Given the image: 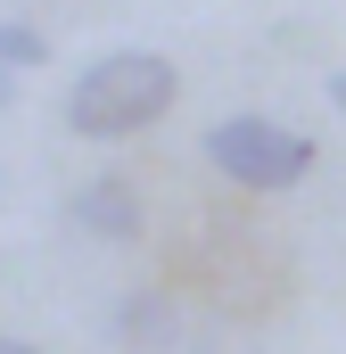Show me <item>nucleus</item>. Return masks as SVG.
Masks as SVG:
<instances>
[{
    "label": "nucleus",
    "instance_id": "nucleus-1",
    "mask_svg": "<svg viewBox=\"0 0 346 354\" xmlns=\"http://www.w3.org/2000/svg\"><path fill=\"white\" fill-rule=\"evenodd\" d=\"M173 99H181L173 58H157V50H107L66 91V132H83V140H132V132H149L165 115Z\"/></svg>",
    "mask_w": 346,
    "mask_h": 354
},
{
    "label": "nucleus",
    "instance_id": "nucleus-7",
    "mask_svg": "<svg viewBox=\"0 0 346 354\" xmlns=\"http://www.w3.org/2000/svg\"><path fill=\"white\" fill-rule=\"evenodd\" d=\"M0 354H33V346H25V338H8V330H0Z\"/></svg>",
    "mask_w": 346,
    "mask_h": 354
},
{
    "label": "nucleus",
    "instance_id": "nucleus-2",
    "mask_svg": "<svg viewBox=\"0 0 346 354\" xmlns=\"http://www.w3.org/2000/svg\"><path fill=\"white\" fill-rule=\"evenodd\" d=\"M206 165L239 189H297L313 174V140L272 115H223V124H206Z\"/></svg>",
    "mask_w": 346,
    "mask_h": 354
},
{
    "label": "nucleus",
    "instance_id": "nucleus-5",
    "mask_svg": "<svg viewBox=\"0 0 346 354\" xmlns=\"http://www.w3.org/2000/svg\"><path fill=\"white\" fill-rule=\"evenodd\" d=\"M330 99H338V115H346V66H338V75H330Z\"/></svg>",
    "mask_w": 346,
    "mask_h": 354
},
{
    "label": "nucleus",
    "instance_id": "nucleus-4",
    "mask_svg": "<svg viewBox=\"0 0 346 354\" xmlns=\"http://www.w3.org/2000/svg\"><path fill=\"white\" fill-rule=\"evenodd\" d=\"M42 58H50V41H42L33 25H0V66H8V75H25V66H42Z\"/></svg>",
    "mask_w": 346,
    "mask_h": 354
},
{
    "label": "nucleus",
    "instance_id": "nucleus-6",
    "mask_svg": "<svg viewBox=\"0 0 346 354\" xmlns=\"http://www.w3.org/2000/svg\"><path fill=\"white\" fill-rule=\"evenodd\" d=\"M8 99H17V75H8V66H0V107H8Z\"/></svg>",
    "mask_w": 346,
    "mask_h": 354
},
{
    "label": "nucleus",
    "instance_id": "nucleus-3",
    "mask_svg": "<svg viewBox=\"0 0 346 354\" xmlns=\"http://www.w3.org/2000/svg\"><path fill=\"white\" fill-rule=\"evenodd\" d=\"M66 214H75V231H83V239H107V248H132V239H140V223H149V206H140L132 174H91L83 189L66 198Z\"/></svg>",
    "mask_w": 346,
    "mask_h": 354
}]
</instances>
